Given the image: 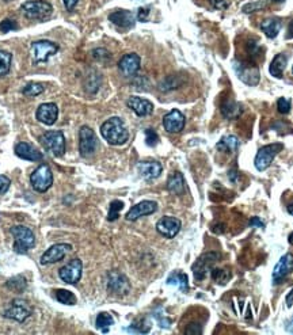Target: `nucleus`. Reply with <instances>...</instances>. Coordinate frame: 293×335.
I'll return each mask as SVG.
<instances>
[{
    "label": "nucleus",
    "mask_w": 293,
    "mask_h": 335,
    "mask_svg": "<svg viewBox=\"0 0 293 335\" xmlns=\"http://www.w3.org/2000/svg\"><path fill=\"white\" fill-rule=\"evenodd\" d=\"M185 122V116L176 109L171 110L163 117V126L168 133H179L180 130H184Z\"/></svg>",
    "instance_id": "16"
},
{
    "label": "nucleus",
    "mask_w": 293,
    "mask_h": 335,
    "mask_svg": "<svg viewBox=\"0 0 293 335\" xmlns=\"http://www.w3.org/2000/svg\"><path fill=\"white\" fill-rule=\"evenodd\" d=\"M273 2H274V3H282L284 0H273Z\"/></svg>",
    "instance_id": "53"
},
{
    "label": "nucleus",
    "mask_w": 293,
    "mask_h": 335,
    "mask_svg": "<svg viewBox=\"0 0 293 335\" xmlns=\"http://www.w3.org/2000/svg\"><path fill=\"white\" fill-rule=\"evenodd\" d=\"M10 184H11V180H10L9 176L0 175V196L5 194L9 190Z\"/></svg>",
    "instance_id": "42"
},
{
    "label": "nucleus",
    "mask_w": 293,
    "mask_h": 335,
    "mask_svg": "<svg viewBox=\"0 0 293 335\" xmlns=\"http://www.w3.org/2000/svg\"><path fill=\"white\" fill-rule=\"evenodd\" d=\"M110 22H113L114 25L118 26V27H122V29H130L133 27L134 22H136V17H134L133 13L130 11H126V10H118V11H114L109 15Z\"/></svg>",
    "instance_id": "23"
},
{
    "label": "nucleus",
    "mask_w": 293,
    "mask_h": 335,
    "mask_svg": "<svg viewBox=\"0 0 293 335\" xmlns=\"http://www.w3.org/2000/svg\"><path fill=\"white\" fill-rule=\"evenodd\" d=\"M286 63H288V57L284 55V53H280L277 55L274 59H273L272 64H270V75H273L274 78H282V73L285 71V67H286Z\"/></svg>",
    "instance_id": "27"
},
{
    "label": "nucleus",
    "mask_w": 293,
    "mask_h": 335,
    "mask_svg": "<svg viewBox=\"0 0 293 335\" xmlns=\"http://www.w3.org/2000/svg\"><path fill=\"white\" fill-rule=\"evenodd\" d=\"M277 107H278V111L281 114H288L289 110H290V102L286 98H280L277 102Z\"/></svg>",
    "instance_id": "40"
},
{
    "label": "nucleus",
    "mask_w": 293,
    "mask_h": 335,
    "mask_svg": "<svg viewBox=\"0 0 293 335\" xmlns=\"http://www.w3.org/2000/svg\"><path fill=\"white\" fill-rule=\"evenodd\" d=\"M243 113L242 106L239 105L238 102L228 99L222 105V114L228 120H236L240 117V114Z\"/></svg>",
    "instance_id": "25"
},
{
    "label": "nucleus",
    "mask_w": 293,
    "mask_h": 335,
    "mask_svg": "<svg viewBox=\"0 0 293 335\" xmlns=\"http://www.w3.org/2000/svg\"><path fill=\"white\" fill-rule=\"evenodd\" d=\"M6 2H9V0H6Z\"/></svg>",
    "instance_id": "54"
},
{
    "label": "nucleus",
    "mask_w": 293,
    "mask_h": 335,
    "mask_svg": "<svg viewBox=\"0 0 293 335\" xmlns=\"http://www.w3.org/2000/svg\"><path fill=\"white\" fill-rule=\"evenodd\" d=\"M42 145L55 156H63L65 152V137L61 130H48L41 136Z\"/></svg>",
    "instance_id": "5"
},
{
    "label": "nucleus",
    "mask_w": 293,
    "mask_h": 335,
    "mask_svg": "<svg viewBox=\"0 0 293 335\" xmlns=\"http://www.w3.org/2000/svg\"><path fill=\"white\" fill-rule=\"evenodd\" d=\"M15 154L18 158L25 160H30V162H41L42 154L38 151L37 148H34L33 145H30L27 142H19L15 147Z\"/></svg>",
    "instance_id": "24"
},
{
    "label": "nucleus",
    "mask_w": 293,
    "mask_h": 335,
    "mask_svg": "<svg viewBox=\"0 0 293 335\" xmlns=\"http://www.w3.org/2000/svg\"><path fill=\"white\" fill-rule=\"evenodd\" d=\"M250 226H251V227H258V228H264L265 224L262 221H261V220L258 217H252L251 220H250Z\"/></svg>",
    "instance_id": "47"
},
{
    "label": "nucleus",
    "mask_w": 293,
    "mask_h": 335,
    "mask_svg": "<svg viewBox=\"0 0 293 335\" xmlns=\"http://www.w3.org/2000/svg\"><path fill=\"white\" fill-rule=\"evenodd\" d=\"M98 147V140L94 130L90 126H82L79 132V151L83 158H90L94 155Z\"/></svg>",
    "instance_id": "8"
},
{
    "label": "nucleus",
    "mask_w": 293,
    "mask_h": 335,
    "mask_svg": "<svg viewBox=\"0 0 293 335\" xmlns=\"http://www.w3.org/2000/svg\"><path fill=\"white\" fill-rule=\"evenodd\" d=\"M30 183L38 193H45L53 183V174L48 164H40L30 175Z\"/></svg>",
    "instance_id": "3"
},
{
    "label": "nucleus",
    "mask_w": 293,
    "mask_h": 335,
    "mask_svg": "<svg viewBox=\"0 0 293 335\" xmlns=\"http://www.w3.org/2000/svg\"><path fill=\"white\" fill-rule=\"evenodd\" d=\"M124 208V202L120 201V200H114L112 204H110L109 208V213H107V220L109 221H116L120 216V212Z\"/></svg>",
    "instance_id": "35"
},
{
    "label": "nucleus",
    "mask_w": 293,
    "mask_h": 335,
    "mask_svg": "<svg viewBox=\"0 0 293 335\" xmlns=\"http://www.w3.org/2000/svg\"><path fill=\"white\" fill-rule=\"evenodd\" d=\"M26 285H27V282H26V278L23 276L13 277L11 280L7 281V288L14 290V292H22V290H25Z\"/></svg>",
    "instance_id": "34"
},
{
    "label": "nucleus",
    "mask_w": 293,
    "mask_h": 335,
    "mask_svg": "<svg viewBox=\"0 0 293 335\" xmlns=\"http://www.w3.org/2000/svg\"><path fill=\"white\" fill-rule=\"evenodd\" d=\"M202 328L200 324H190L186 328V334H201Z\"/></svg>",
    "instance_id": "44"
},
{
    "label": "nucleus",
    "mask_w": 293,
    "mask_h": 335,
    "mask_svg": "<svg viewBox=\"0 0 293 335\" xmlns=\"http://www.w3.org/2000/svg\"><path fill=\"white\" fill-rule=\"evenodd\" d=\"M265 3L264 2H257V3H250V5H246L244 7H243V13H254V11H258L260 9H262V7H265Z\"/></svg>",
    "instance_id": "41"
},
{
    "label": "nucleus",
    "mask_w": 293,
    "mask_h": 335,
    "mask_svg": "<svg viewBox=\"0 0 293 335\" xmlns=\"http://www.w3.org/2000/svg\"><path fill=\"white\" fill-rule=\"evenodd\" d=\"M281 21L277 18H270V19H265L261 23V29L265 33V35L268 38H276L278 35L281 30Z\"/></svg>",
    "instance_id": "26"
},
{
    "label": "nucleus",
    "mask_w": 293,
    "mask_h": 335,
    "mask_svg": "<svg viewBox=\"0 0 293 335\" xmlns=\"http://www.w3.org/2000/svg\"><path fill=\"white\" fill-rule=\"evenodd\" d=\"M56 299L57 302L63 303L65 306H75L76 304V297L75 294L65 289H59L56 290Z\"/></svg>",
    "instance_id": "33"
},
{
    "label": "nucleus",
    "mask_w": 293,
    "mask_h": 335,
    "mask_svg": "<svg viewBox=\"0 0 293 335\" xmlns=\"http://www.w3.org/2000/svg\"><path fill=\"white\" fill-rule=\"evenodd\" d=\"M288 212H289V214H292L293 216V202L290 204V205H288Z\"/></svg>",
    "instance_id": "51"
},
{
    "label": "nucleus",
    "mask_w": 293,
    "mask_h": 335,
    "mask_svg": "<svg viewBox=\"0 0 293 335\" xmlns=\"http://www.w3.org/2000/svg\"><path fill=\"white\" fill-rule=\"evenodd\" d=\"M212 278L217 284L224 285L231 278V273L227 272V270H223V269H212Z\"/></svg>",
    "instance_id": "37"
},
{
    "label": "nucleus",
    "mask_w": 293,
    "mask_h": 335,
    "mask_svg": "<svg viewBox=\"0 0 293 335\" xmlns=\"http://www.w3.org/2000/svg\"><path fill=\"white\" fill-rule=\"evenodd\" d=\"M21 11L23 13L27 19H38V21H44L46 18H49L52 15V6L48 2L44 0H31V2H26L21 7Z\"/></svg>",
    "instance_id": "4"
},
{
    "label": "nucleus",
    "mask_w": 293,
    "mask_h": 335,
    "mask_svg": "<svg viewBox=\"0 0 293 335\" xmlns=\"http://www.w3.org/2000/svg\"><path fill=\"white\" fill-rule=\"evenodd\" d=\"M101 134L110 145H122L129 138V132L125 122L118 117L106 120L101 126Z\"/></svg>",
    "instance_id": "1"
},
{
    "label": "nucleus",
    "mask_w": 293,
    "mask_h": 335,
    "mask_svg": "<svg viewBox=\"0 0 293 335\" xmlns=\"http://www.w3.org/2000/svg\"><path fill=\"white\" fill-rule=\"evenodd\" d=\"M235 71L238 73L239 79L248 86H257L260 83V69L254 65L235 63Z\"/></svg>",
    "instance_id": "14"
},
{
    "label": "nucleus",
    "mask_w": 293,
    "mask_h": 335,
    "mask_svg": "<svg viewBox=\"0 0 293 335\" xmlns=\"http://www.w3.org/2000/svg\"><path fill=\"white\" fill-rule=\"evenodd\" d=\"M82 272H83V264H82V260L79 258H75L69 264L60 269L59 276L65 284L75 285L82 278Z\"/></svg>",
    "instance_id": "11"
},
{
    "label": "nucleus",
    "mask_w": 293,
    "mask_h": 335,
    "mask_svg": "<svg viewBox=\"0 0 293 335\" xmlns=\"http://www.w3.org/2000/svg\"><path fill=\"white\" fill-rule=\"evenodd\" d=\"M286 306H288V308H290V307L293 306V289L290 290L288 296H286Z\"/></svg>",
    "instance_id": "48"
},
{
    "label": "nucleus",
    "mask_w": 293,
    "mask_h": 335,
    "mask_svg": "<svg viewBox=\"0 0 293 335\" xmlns=\"http://www.w3.org/2000/svg\"><path fill=\"white\" fill-rule=\"evenodd\" d=\"M63 2L68 11H72V10L75 9V6L78 5V0H63Z\"/></svg>",
    "instance_id": "46"
},
{
    "label": "nucleus",
    "mask_w": 293,
    "mask_h": 335,
    "mask_svg": "<svg viewBox=\"0 0 293 335\" xmlns=\"http://www.w3.org/2000/svg\"><path fill=\"white\" fill-rule=\"evenodd\" d=\"M168 285H175L178 286L182 292H186L189 289V284H188V276L185 274V273L180 272H175L172 273L171 276L168 277L167 280Z\"/></svg>",
    "instance_id": "30"
},
{
    "label": "nucleus",
    "mask_w": 293,
    "mask_h": 335,
    "mask_svg": "<svg viewBox=\"0 0 293 335\" xmlns=\"http://www.w3.org/2000/svg\"><path fill=\"white\" fill-rule=\"evenodd\" d=\"M11 235L15 239L14 243V250L18 254H26L27 250L34 247L35 244V236H34L33 231L27 228L25 226H15L10 230Z\"/></svg>",
    "instance_id": "2"
},
{
    "label": "nucleus",
    "mask_w": 293,
    "mask_h": 335,
    "mask_svg": "<svg viewBox=\"0 0 293 335\" xmlns=\"http://www.w3.org/2000/svg\"><path fill=\"white\" fill-rule=\"evenodd\" d=\"M288 38H293V21L289 23V29H288Z\"/></svg>",
    "instance_id": "50"
},
{
    "label": "nucleus",
    "mask_w": 293,
    "mask_h": 335,
    "mask_svg": "<svg viewBox=\"0 0 293 335\" xmlns=\"http://www.w3.org/2000/svg\"><path fill=\"white\" fill-rule=\"evenodd\" d=\"M11 60H13V55L10 52L0 49V78H5L10 72V69H11Z\"/></svg>",
    "instance_id": "32"
},
{
    "label": "nucleus",
    "mask_w": 293,
    "mask_h": 335,
    "mask_svg": "<svg viewBox=\"0 0 293 335\" xmlns=\"http://www.w3.org/2000/svg\"><path fill=\"white\" fill-rule=\"evenodd\" d=\"M284 150V145L281 142H274V144H269V145H265L258 151L255 156V160H254V164H255V168L258 171H265L266 168H269V166L272 164V162L274 160L278 154Z\"/></svg>",
    "instance_id": "6"
},
{
    "label": "nucleus",
    "mask_w": 293,
    "mask_h": 335,
    "mask_svg": "<svg viewBox=\"0 0 293 335\" xmlns=\"http://www.w3.org/2000/svg\"><path fill=\"white\" fill-rule=\"evenodd\" d=\"M145 141H146V145H150V147H155L156 144L159 142V136H158V133H156L155 130L146 129L145 130Z\"/></svg>",
    "instance_id": "38"
},
{
    "label": "nucleus",
    "mask_w": 293,
    "mask_h": 335,
    "mask_svg": "<svg viewBox=\"0 0 293 335\" xmlns=\"http://www.w3.org/2000/svg\"><path fill=\"white\" fill-rule=\"evenodd\" d=\"M126 105L138 117H146V116H151L154 113L152 102H150L148 99H144V98L130 97L128 102H126Z\"/></svg>",
    "instance_id": "20"
},
{
    "label": "nucleus",
    "mask_w": 293,
    "mask_h": 335,
    "mask_svg": "<svg viewBox=\"0 0 293 335\" xmlns=\"http://www.w3.org/2000/svg\"><path fill=\"white\" fill-rule=\"evenodd\" d=\"M107 288L116 294H126L129 292V281L124 274L118 272H112L107 276Z\"/></svg>",
    "instance_id": "15"
},
{
    "label": "nucleus",
    "mask_w": 293,
    "mask_h": 335,
    "mask_svg": "<svg viewBox=\"0 0 293 335\" xmlns=\"http://www.w3.org/2000/svg\"><path fill=\"white\" fill-rule=\"evenodd\" d=\"M30 314H31V308H30L29 303L23 300V299H15L11 302L9 308L5 311V318L23 323L26 319L29 318Z\"/></svg>",
    "instance_id": "9"
},
{
    "label": "nucleus",
    "mask_w": 293,
    "mask_h": 335,
    "mask_svg": "<svg viewBox=\"0 0 293 335\" xmlns=\"http://www.w3.org/2000/svg\"><path fill=\"white\" fill-rule=\"evenodd\" d=\"M18 25L17 22L13 19H5L0 22V33H9L11 30H17Z\"/></svg>",
    "instance_id": "39"
},
{
    "label": "nucleus",
    "mask_w": 293,
    "mask_h": 335,
    "mask_svg": "<svg viewBox=\"0 0 293 335\" xmlns=\"http://www.w3.org/2000/svg\"><path fill=\"white\" fill-rule=\"evenodd\" d=\"M140 63H141L140 56L136 55V53H128V55H125L120 60L118 68H120L122 75L133 76L140 69Z\"/></svg>",
    "instance_id": "21"
},
{
    "label": "nucleus",
    "mask_w": 293,
    "mask_h": 335,
    "mask_svg": "<svg viewBox=\"0 0 293 335\" xmlns=\"http://www.w3.org/2000/svg\"><path fill=\"white\" fill-rule=\"evenodd\" d=\"M292 72H293V68H292Z\"/></svg>",
    "instance_id": "55"
},
{
    "label": "nucleus",
    "mask_w": 293,
    "mask_h": 335,
    "mask_svg": "<svg viewBox=\"0 0 293 335\" xmlns=\"http://www.w3.org/2000/svg\"><path fill=\"white\" fill-rule=\"evenodd\" d=\"M217 150L222 152H226V154H232L239 148V138L236 136H224L222 137V140L217 142Z\"/></svg>",
    "instance_id": "29"
},
{
    "label": "nucleus",
    "mask_w": 293,
    "mask_h": 335,
    "mask_svg": "<svg viewBox=\"0 0 293 335\" xmlns=\"http://www.w3.org/2000/svg\"><path fill=\"white\" fill-rule=\"evenodd\" d=\"M218 258H220V254H218V252H206V254L200 256L192 266L194 278L198 281L204 280V278L208 276V273L212 272L213 265L217 262Z\"/></svg>",
    "instance_id": "7"
},
{
    "label": "nucleus",
    "mask_w": 293,
    "mask_h": 335,
    "mask_svg": "<svg viewBox=\"0 0 293 335\" xmlns=\"http://www.w3.org/2000/svg\"><path fill=\"white\" fill-rule=\"evenodd\" d=\"M37 120L42 124H45L48 126H52L56 122L57 117H59V107L56 103L48 102V103H42L37 109Z\"/></svg>",
    "instance_id": "18"
},
{
    "label": "nucleus",
    "mask_w": 293,
    "mask_h": 335,
    "mask_svg": "<svg viewBox=\"0 0 293 335\" xmlns=\"http://www.w3.org/2000/svg\"><path fill=\"white\" fill-rule=\"evenodd\" d=\"M72 250V246L68 243H59V244H53L52 247H49L46 250L41 256V265H51L56 264V262H60L65 258L68 252Z\"/></svg>",
    "instance_id": "12"
},
{
    "label": "nucleus",
    "mask_w": 293,
    "mask_h": 335,
    "mask_svg": "<svg viewBox=\"0 0 293 335\" xmlns=\"http://www.w3.org/2000/svg\"><path fill=\"white\" fill-rule=\"evenodd\" d=\"M57 51H59V45L55 44V42L48 41V40L33 42V45H31V52H33L34 60L38 61V63H45V61H48L49 57H52V56L57 53Z\"/></svg>",
    "instance_id": "10"
},
{
    "label": "nucleus",
    "mask_w": 293,
    "mask_h": 335,
    "mask_svg": "<svg viewBox=\"0 0 293 335\" xmlns=\"http://www.w3.org/2000/svg\"><path fill=\"white\" fill-rule=\"evenodd\" d=\"M289 243L293 244V232L290 235H289Z\"/></svg>",
    "instance_id": "52"
},
{
    "label": "nucleus",
    "mask_w": 293,
    "mask_h": 335,
    "mask_svg": "<svg viewBox=\"0 0 293 335\" xmlns=\"http://www.w3.org/2000/svg\"><path fill=\"white\" fill-rule=\"evenodd\" d=\"M210 5L213 6L214 9L226 10V9H228L230 2H228V0H210Z\"/></svg>",
    "instance_id": "43"
},
{
    "label": "nucleus",
    "mask_w": 293,
    "mask_h": 335,
    "mask_svg": "<svg viewBox=\"0 0 293 335\" xmlns=\"http://www.w3.org/2000/svg\"><path fill=\"white\" fill-rule=\"evenodd\" d=\"M180 227H182V222L179 218L172 217V216H164L156 222V231L167 239L175 238L180 231Z\"/></svg>",
    "instance_id": "13"
},
{
    "label": "nucleus",
    "mask_w": 293,
    "mask_h": 335,
    "mask_svg": "<svg viewBox=\"0 0 293 335\" xmlns=\"http://www.w3.org/2000/svg\"><path fill=\"white\" fill-rule=\"evenodd\" d=\"M158 210V204L155 201H141L136 204L134 206L130 208V210L126 213V220L129 221H136L137 218L142 217V216H148V214L155 213Z\"/></svg>",
    "instance_id": "17"
},
{
    "label": "nucleus",
    "mask_w": 293,
    "mask_h": 335,
    "mask_svg": "<svg viewBox=\"0 0 293 335\" xmlns=\"http://www.w3.org/2000/svg\"><path fill=\"white\" fill-rule=\"evenodd\" d=\"M168 192L174 194H182L185 192V179L180 172H174L167 180Z\"/></svg>",
    "instance_id": "28"
},
{
    "label": "nucleus",
    "mask_w": 293,
    "mask_h": 335,
    "mask_svg": "<svg viewBox=\"0 0 293 335\" xmlns=\"http://www.w3.org/2000/svg\"><path fill=\"white\" fill-rule=\"evenodd\" d=\"M148 15H150V10H148V9H140V10H138V14H137L138 21L145 22L146 19H148Z\"/></svg>",
    "instance_id": "45"
},
{
    "label": "nucleus",
    "mask_w": 293,
    "mask_h": 335,
    "mask_svg": "<svg viewBox=\"0 0 293 335\" xmlns=\"http://www.w3.org/2000/svg\"><path fill=\"white\" fill-rule=\"evenodd\" d=\"M23 95L26 97H38L44 92V86L40 83H29L23 88Z\"/></svg>",
    "instance_id": "36"
},
{
    "label": "nucleus",
    "mask_w": 293,
    "mask_h": 335,
    "mask_svg": "<svg viewBox=\"0 0 293 335\" xmlns=\"http://www.w3.org/2000/svg\"><path fill=\"white\" fill-rule=\"evenodd\" d=\"M162 164L156 160H150V162H140L137 164V171L141 175V178L146 180L156 179L162 174Z\"/></svg>",
    "instance_id": "22"
},
{
    "label": "nucleus",
    "mask_w": 293,
    "mask_h": 335,
    "mask_svg": "<svg viewBox=\"0 0 293 335\" xmlns=\"http://www.w3.org/2000/svg\"><path fill=\"white\" fill-rule=\"evenodd\" d=\"M292 270L293 255L292 254H285L284 256H281V259L278 260V264L276 265V268L273 270V282L274 284H280L285 277L292 273Z\"/></svg>",
    "instance_id": "19"
},
{
    "label": "nucleus",
    "mask_w": 293,
    "mask_h": 335,
    "mask_svg": "<svg viewBox=\"0 0 293 335\" xmlns=\"http://www.w3.org/2000/svg\"><path fill=\"white\" fill-rule=\"evenodd\" d=\"M113 323H114L113 316L110 314H107V312H101V314L96 316V320H95L96 328L101 330L102 332H107L110 326H113Z\"/></svg>",
    "instance_id": "31"
},
{
    "label": "nucleus",
    "mask_w": 293,
    "mask_h": 335,
    "mask_svg": "<svg viewBox=\"0 0 293 335\" xmlns=\"http://www.w3.org/2000/svg\"><path fill=\"white\" fill-rule=\"evenodd\" d=\"M286 330H288V332H292L293 334V316L288 322V324H286Z\"/></svg>",
    "instance_id": "49"
}]
</instances>
